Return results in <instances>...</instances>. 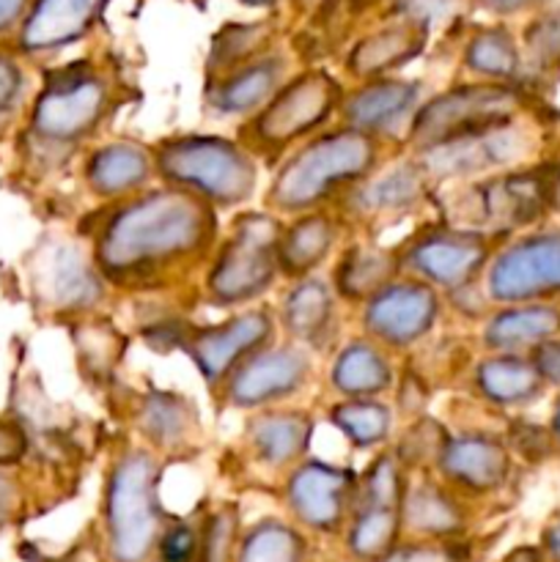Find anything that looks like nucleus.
Instances as JSON below:
<instances>
[{
  "label": "nucleus",
  "mask_w": 560,
  "mask_h": 562,
  "mask_svg": "<svg viewBox=\"0 0 560 562\" xmlns=\"http://www.w3.org/2000/svg\"><path fill=\"white\" fill-rule=\"evenodd\" d=\"M242 3H247V5H272L275 0H242Z\"/></svg>",
  "instance_id": "nucleus-54"
},
{
  "label": "nucleus",
  "mask_w": 560,
  "mask_h": 562,
  "mask_svg": "<svg viewBox=\"0 0 560 562\" xmlns=\"http://www.w3.org/2000/svg\"><path fill=\"white\" fill-rule=\"evenodd\" d=\"M234 514L228 510H220L217 516L209 519V532H206V558L209 562H225L231 549V538H234Z\"/></svg>",
  "instance_id": "nucleus-43"
},
{
  "label": "nucleus",
  "mask_w": 560,
  "mask_h": 562,
  "mask_svg": "<svg viewBox=\"0 0 560 562\" xmlns=\"http://www.w3.org/2000/svg\"><path fill=\"white\" fill-rule=\"evenodd\" d=\"M505 562H536V554L530 549H522V552H514Z\"/></svg>",
  "instance_id": "nucleus-51"
},
{
  "label": "nucleus",
  "mask_w": 560,
  "mask_h": 562,
  "mask_svg": "<svg viewBox=\"0 0 560 562\" xmlns=\"http://www.w3.org/2000/svg\"><path fill=\"white\" fill-rule=\"evenodd\" d=\"M527 55L538 66L560 64V14L544 16L527 31Z\"/></svg>",
  "instance_id": "nucleus-41"
},
{
  "label": "nucleus",
  "mask_w": 560,
  "mask_h": 562,
  "mask_svg": "<svg viewBox=\"0 0 560 562\" xmlns=\"http://www.w3.org/2000/svg\"><path fill=\"white\" fill-rule=\"evenodd\" d=\"M478 3H481L483 9L500 11V14H511V11L527 9V5L538 3V0H478Z\"/></svg>",
  "instance_id": "nucleus-50"
},
{
  "label": "nucleus",
  "mask_w": 560,
  "mask_h": 562,
  "mask_svg": "<svg viewBox=\"0 0 560 562\" xmlns=\"http://www.w3.org/2000/svg\"><path fill=\"white\" fill-rule=\"evenodd\" d=\"M22 71L11 58L0 55V115L20 102Z\"/></svg>",
  "instance_id": "nucleus-44"
},
{
  "label": "nucleus",
  "mask_w": 560,
  "mask_h": 562,
  "mask_svg": "<svg viewBox=\"0 0 560 562\" xmlns=\"http://www.w3.org/2000/svg\"><path fill=\"white\" fill-rule=\"evenodd\" d=\"M434 467L448 486L494 492L508 477L511 453L492 434H448Z\"/></svg>",
  "instance_id": "nucleus-22"
},
{
  "label": "nucleus",
  "mask_w": 560,
  "mask_h": 562,
  "mask_svg": "<svg viewBox=\"0 0 560 562\" xmlns=\"http://www.w3.org/2000/svg\"><path fill=\"white\" fill-rule=\"evenodd\" d=\"M432 190L434 184L410 154L406 159H395L393 165L384 162L377 173L351 187L329 209L338 214L344 228L346 223L373 228V225H388L390 220L406 217L415 209H421V203L432 195Z\"/></svg>",
  "instance_id": "nucleus-16"
},
{
  "label": "nucleus",
  "mask_w": 560,
  "mask_h": 562,
  "mask_svg": "<svg viewBox=\"0 0 560 562\" xmlns=\"http://www.w3.org/2000/svg\"><path fill=\"white\" fill-rule=\"evenodd\" d=\"M475 393L492 406H525L536 401L544 390V379L530 357L522 355H489L472 368Z\"/></svg>",
  "instance_id": "nucleus-31"
},
{
  "label": "nucleus",
  "mask_w": 560,
  "mask_h": 562,
  "mask_svg": "<svg viewBox=\"0 0 560 562\" xmlns=\"http://www.w3.org/2000/svg\"><path fill=\"white\" fill-rule=\"evenodd\" d=\"M313 423L302 409H258L247 417L245 445L256 456L258 464L269 470H294L311 445Z\"/></svg>",
  "instance_id": "nucleus-25"
},
{
  "label": "nucleus",
  "mask_w": 560,
  "mask_h": 562,
  "mask_svg": "<svg viewBox=\"0 0 560 562\" xmlns=\"http://www.w3.org/2000/svg\"><path fill=\"white\" fill-rule=\"evenodd\" d=\"M560 335V307L549 302H519L500 305L497 313L486 318L481 344L486 351L522 355Z\"/></svg>",
  "instance_id": "nucleus-29"
},
{
  "label": "nucleus",
  "mask_w": 560,
  "mask_h": 562,
  "mask_svg": "<svg viewBox=\"0 0 560 562\" xmlns=\"http://www.w3.org/2000/svg\"><path fill=\"white\" fill-rule=\"evenodd\" d=\"M275 335H278L275 313L264 305H247L220 324H203V327L192 324L181 349L198 368L206 387L217 393L220 384L231 376V371L250 355H256L258 349L272 344Z\"/></svg>",
  "instance_id": "nucleus-15"
},
{
  "label": "nucleus",
  "mask_w": 560,
  "mask_h": 562,
  "mask_svg": "<svg viewBox=\"0 0 560 562\" xmlns=\"http://www.w3.org/2000/svg\"><path fill=\"white\" fill-rule=\"evenodd\" d=\"M280 231L283 217L267 209L236 214L203 269V300L223 311L264 300L280 280Z\"/></svg>",
  "instance_id": "nucleus-5"
},
{
  "label": "nucleus",
  "mask_w": 560,
  "mask_h": 562,
  "mask_svg": "<svg viewBox=\"0 0 560 562\" xmlns=\"http://www.w3.org/2000/svg\"><path fill=\"white\" fill-rule=\"evenodd\" d=\"M121 108V82L91 60H77L47 77L31 113V130L53 148H77L102 132Z\"/></svg>",
  "instance_id": "nucleus-6"
},
{
  "label": "nucleus",
  "mask_w": 560,
  "mask_h": 562,
  "mask_svg": "<svg viewBox=\"0 0 560 562\" xmlns=\"http://www.w3.org/2000/svg\"><path fill=\"white\" fill-rule=\"evenodd\" d=\"M530 360L533 366L538 368L544 382L560 387V340L552 338L547 340V344L536 346V349L530 351Z\"/></svg>",
  "instance_id": "nucleus-45"
},
{
  "label": "nucleus",
  "mask_w": 560,
  "mask_h": 562,
  "mask_svg": "<svg viewBox=\"0 0 560 562\" xmlns=\"http://www.w3.org/2000/svg\"><path fill=\"white\" fill-rule=\"evenodd\" d=\"M272 49V25L269 22H250V25H225L212 38V49L206 58V80L217 77L234 66L267 55Z\"/></svg>",
  "instance_id": "nucleus-36"
},
{
  "label": "nucleus",
  "mask_w": 560,
  "mask_h": 562,
  "mask_svg": "<svg viewBox=\"0 0 560 562\" xmlns=\"http://www.w3.org/2000/svg\"><path fill=\"white\" fill-rule=\"evenodd\" d=\"M27 434L16 423L0 420V467L14 464L25 456Z\"/></svg>",
  "instance_id": "nucleus-46"
},
{
  "label": "nucleus",
  "mask_w": 560,
  "mask_h": 562,
  "mask_svg": "<svg viewBox=\"0 0 560 562\" xmlns=\"http://www.w3.org/2000/svg\"><path fill=\"white\" fill-rule=\"evenodd\" d=\"M338 302L333 283L318 274L289 280L275 316L278 329L285 340L305 346L307 351L324 349L338 333Z\"/></svg>",
  "instance_id": "nucleus-21"
},
{
  "label": "nucleus",
  "mask_w": 560,
  "mask_h": 562,
  "mask_svg": "<svg viewBox=\"0 0 560 562\" xmlns=\"http://www.w3.org/2000/svg\"><path fill=\"white\" fill-rule=\"evenodd\" d=\"M159 184L179 187L214 209L245 206L258 190V159L236 137L173 135L154 143Z\"/></svg>",
  "instance_id": "nucleus-3"
},
{
  "label": "nucleus",
  "mask_w": 560,
  "mask_h": 562,
  "mask_svg": "<svg viewBox=\"0 0 560 562\" xmlns=\"http://www.w3.org/2000/svg\"><path fill=\"white\" fill-rule=\"evenodd\" d=\"M401 274L399 250L395 247L373 245V241H355L340 252L333 267V289L340 302L362 305L368 296L377 294Z\"/></svg>",
  "instance_id": "nucleus-30"
},
{
  "label": "nucleus",
  "mask_w": 560,
  "mask_h": 562,
  "mask_svg": "<svg viewBox=\"0 0 560 562\" xmlns=\"http://www.w3.org/2000/svg\"><path fill=\"white\" fill-rule=\"evenodd\" d=\"M519 108L522 97L516 93V88H511V82H461L448 91L434 93L432 99H423L410 130H406L404 143L412 154H417L437 143L514 121L519 115Z\"/></svg>",
  "instance_id": "nucleus-9"
},
{
  "label": "nucleus",
  "mask_w": 560,
  "mask_h": 562,
  "mask_svg": "<svg viewBox=\"0 0 560 562\" xmlns=\"http://www.w3.org/2000/svg\"><path fill=\"white\" fill-rule=\"evenodd\" d=\"M294 71H289V58L278 49L234 66L217 77H209L203 88V104L214 119H242L256 113L269 102L275 91L283 86Z\"/></svg>",
  "instance_id": "nucleus-20"
},
{
  "label": "nucleus",
  "mask_w": 560,
  "mask_h": 562,
  "mask_svg": "<svg viewBox=\"0 0 560 562\" xmlns=\"http://www.w3.org/2000/svg\"><path fill=\"white\" fill-rule=\"evenodd\" d=\"M357 477L344 467L324 461H300L285 483L291 514L313 530H333L355 505Z\"/></svg>",
  "instance_id": "nucleus-19"
},
{
  "label": "nucleus",
  "mask_w": 560,
  "mask_h": 562,
  "mask_svg": "<svg viewBox=\"0 0 560 562\" xmlns=\"http://www.w3.org/2000/svg\"><path fill=\"white\" fill-rule=\"evenodd\" d=\"M393 406L382 398H344L329 409V423L360 450L382 448L393 434Z\"/></svg>",
  "instance_id": "nucleus-34"
},
{
  "label": "nucleus",
  "mask_w": 560,
  "mask_h": 562,
  "mask_svg": "<svg viewBox=\"0 0 560 562\" xmlns=\"http://www.w3.org/2000/svg\"><path fill=\"white\" fill-rule=\"evenodd\" d=\"M404 492V464L395 453H382L373 459L366 475L357 477L351 508H401Z\"/></svg>",
  "instance_id": "nucleus-37"
},
{
  "label": "nucleus",
  "mask_w": 560,
  "mask_h": 562,
  "mask_svg": "<svg viewBox=\"0 0 560 562\" xmlns=\"http://www.w3.org/2000/svg\"><path fill=\"white\" fill-rule=\"evenodd\" d=\"M340 231L344 223L329 206L283 220L278 241L280 278L300 280L316 274L338 247Z\"/></svg>",
  "instance_id": "nucleus-24"
},
{
  "label": "nucleus",
  "mask_w": 560,
  "mask_h": 562,
  "mask_svg": "<svg viewBox=\"0 0 560 562\" xmlns=\"http://www.w3.org/2000/svg\"><path fill=\"white\" fill-rule=\"evenodd\" d=\"M503 236L459 228L450 223L426 225L399 245L401 274L423 280L437 291H467L486 272Z\"/></svg>",
  "instance_id": "nucleus-10"
},
{
  "label": "nucleus",
  "mask_w": 560,
  "mask_h": 562,
  "mask_svg": "<svg viewBox=\"0 0 560 562\" xmlns=\"http://www.w3.org/2000/svg\"><path fill=\"white\" fill-rule=\"evenodd\" d=\"M549 547H552V552L560 558V525L549 530Z\"/></svg>",
  "instance_id": "nucleus-52"
},
{
  "label": "nucleus",
  "mask_w": 560,
  "mask_h": 562,
  "mask_svg": "<svg viewBox=\"0 0 560 562\" xmlns=\"http://www.w3.org/2000/svg\"><path fill=\"white\" fill-rule=\"evenodd\" d=\"M27 0H0V31L14 25L22 14H25Z\"/></svg>",
  "instance_id": "nucleus-49"
},
{
  "label": "nucleus",
  "mask_w": 560,
  "mask_h": 562,
  "mask_svg": "<svg viewBox=\"0 0 560 562\" xmlns=\"http://www.w3.org/2000/svg\"><path fill=\"white\" fill-rule=\"evenodd\" d=\"M483 274L486 296L497 305L552 300L560 294V234H533L505 241Z\"/></svg>",
  "instance_id": "nucleus-14"
},
{
  "label": "nucleus",
  "mask_w": 560,
  "mask_h": 562,
  "mask_svg": "<svg viewBox=\"0 0 560 562\" xmlns=\"http://www.w3.org/2000/svg\"><path fill=\"white\" fill-rule=\"evenodd\" d=\"M33 285L38 302L77 316L97 313L108 300L110 289L91 252L69 239H53L38 250L33 263Z\"/></svg>",
  "instance_id": "nucleus-17"
},
{
  "label": "nucleus",
  "mask_w": 560,
  "mask_h": 562,
  "mask_svg": "<svg viewBox=\"0 0 560 562\" xmlns=\"http://www.w3.org/2000/svg\"><path fill=\"white\" fill-rule=\"evenodd\" d=\"M456 184L453 195L443 201L445 223L497 236L536 223L555 192L552 176L544 168H505Z\"/></svg>",
  "instance_id": "nucleus-8"
},
{
  "label": "nucleus",
  "mask_w": 560,
  "mask_h": 562,
  "mask_svg": "<svg viewBox=\"0 0 560 562\" xmlns=\"http://www.w3.org/2000/svg\"><path fill=\"white\" fill-rule=\"evenodd\" d=\"M135 423L141 437L157 450L184 448L201 431L195 404L184 395L165 393V390H152L143 395L141 406L135 409Z\"/></svg>",
  "instance_id": "nucleus-32"
},
{
  "label": "nucleus",
  "mask_w": 560,
  "mask_h": 562,
  "mask_svg": "<svg viewBox=\"0 0 560 562\" xmlns=\"http://www.w3.org/2000/svg\"><path fill=\"white\" fill-rule=\"evenodd\" d=\"M329 384L340 398H382L395 387L393 351L366 335L349 340L333 357Z\"/></svg>",
  "instance_id": "nucleus-28"
},
{
  "label": "nucleus",
  "mask_w": 560,
  "mask_h": 562,
  "mask_svg": "<svg viewBox=\"0 0 560 562\" xmlns=\"http://www.w3.org/2000/svg\"><path fill=\"white\" fill-rule=\"evenodd\" d=\"M530 135L514 121L472 132V135L453 137L437 143L432 148L412 154L423 173L434 187L443 181H470L478 176L497 173V170L516 168L530 154Z\"/></svg>",
  "instance_id": "nucleus-13"
},
{
  "label": "nucleus",
  "mask_w": 560,
  "mask_h": 562,
  "mask_svg": "<svg viewBox=\"0 0 560 562\" xmlns=\"http://www.w3.org/2000/svg\"><path fill=\"white\" fill-rule=\"evenodd\" d=\"M16 508V486L14 481H9L5 475H0V521H5L11 516V510Z\"/></svg>",
  "instance_id": "nucleus-48"
},
{
  "label": "nucleus",
  "mask_w": 560,
  "mask_h": 562,
  "mask_svg": "<svg viewBox=\"0 0 560 562\" xmlns=\"http://www.w3.org/2000/svg\"><path fill=\"white\" fill-rule=\"evenodd\" d=\"M448 431L432 417H417L404 437L399 439V448L393 450L401 464H437V456L443 450Z\"/></svg>",
  "instance_id": "nucleus-40"
},
{
  "label": "nucleus",
  "mask_w": 560,
  "mask_h": 562,
  "mask_svg": "<svg viewBox=\"0 0 560 562\" xmlns=\"http://www.w3.org/2000/svg\"><path fill=\"white\" fill-rule=\"evenodd\" d=\"M220 241L217 209L179 187L159 184L104 203L91 258L110 289L165 291L206 269Z\"/></svg>",
  "instance_id": "nucleus-1"
},
{
  "label": "nucleus",
  "mask_w": 560,
  "mask_h": 562,
  "mask_svg": "<svg viewBox=\"0 0 560 562\" xmlns=\"http://www.w3.org/2000/svg\"><path fill=\"white\" fill-rule=\"evenodd\" d=\"M552 437L560 442V404L555 406V417H552Z\"/></svg>",
  "instance_id": "nucleus-53"
},
{
  "label": "nucleus",
  "mask_w": 560,
  "mask_h": 562,
  "mask_svg": "<svg viewBox=\"0 0 560 562\" xmlns=\"http://www.w3.org/2000/svg\"><path fill=\"white\" fill-rule=\"evenodd\" d=\"M401 525L417 536H450L461 530V508L448 488L432 481L406 486L401 499Z\"/></svg>",
  "instance_id": "nucleus-33"
},
{
  "label": "nucleus",
  "mask_w": 560,
  "mask_h": 562,
  "mask_svg": "<svg viewBox=\"0 0 560 562\" xmlns=\"http://www.w3.org/2000/svg\"><path fill=\"white\" fill-rule=\"evenodd\" d=\"M311 376L313 357L305 346L291 344V340H283V344L272 340L245 362H239L231 376L220 384L217 395L231 409L258 412L296 398L311 384Z\"/></svg>",
  "instance_id": "nucleus-11"
},
{
  "label": "nucleus",
  "mask_w": 560,
  "mask_h": 562,
  "mask_svg": "<svg viewBox=\"0 0 560 562\" xmlns=\"http://www.w3.org/2000/svg\"><path fill=\"white\" fill-rule=\"evenodd\" d=\"M88 192L104 203L146 190L157 179L152 148L135 140H108L93 148L82 165Z\"/></svg>",
  "instance_id": "nucleus-23"
},
{
  "label": "nucleus",
  "mask_w": 560,
  "mask_h": 562,
  "mask_svg": "<svg viewBox=\"0 0 560 562\" xmlns=\"http://www.w3.org/2000/svg\"><path fill=\"white\" fill-rule=\"evenodd\" d=\"M390 140L351 126H327L280 159L264 209L278 217H296L333 206L340 195L388 162Z\"/></svg>",
  "instance_id": "nucleus-2"
},
{
  "label": "nucleus",
  "mask_w": 560,
  "mask_h": 562,
  "mask_svg": "<svg viewBox=\"0 0 560 562\" xmlns=\"http://www.w3.org/2000/svg\"><path fill=\"white\" fill-rule=\"evenodd\" d=\"M346 86L324 69H305L291 75L267 104L247 115L236 140L258 159L278 162L291 148L338 121Z\"/></svg>",
  "instance_id": "nucleus-4"
},
{
  "label": "nucleus",
  "mask_w": 560,
  "mask_h": 562,
  "mask_svg": "<svg viewBox=\"0 0 560 562\" xmlns=\"http://www.w3.org/2000/svg\"><path fill=\"white\" fill-rule=\"evenodd\" d=\"M443 313V291L423 280L399 274L362 302V335L388 351H406L434 333Z\"/></svg>",
  "instance_id": "nucleus-12"
},
{
  "label": "nucleus",
  "mask_w": 560,
  "mask_h": 562,
  "mask_svg": "<svg viewBox=\"0 0 560 562\" xmlns=\"http://www.w3.org/2000/svg\"><path fill=\"white\" fill-rule=\"evenodd\" d=\"M461 64L478 80L511 82L522 69V53L514 36L503 27H483L467 42Z\"/></svg>",
  "instance_id": "nucleus-35"
},
{
  "label": "nucleus",
  "mask_w": 560,
  "mask_h": 562,
  "mask_svg": "<svg viewBox=\"0 0 560 562\" xmlns=\"http://www.w3.org/2000/svg\"><path fill=\"white\" fill-rule=\"evenodd\" d=\"M401 530V508H355L349 547L357 558L379 560L393 549Z\"/></svg>",
  "instance_id": "nucleus-38"
},
{
  "label": "nucleus",
  "mask_w": 560,
  "mask_h": 562,
  "mask_svg": "<svg viewBox=\"0 0 560 562\" xmlns=\"http://www.w3.org/2000/svg\"><path fill=\"white\" fill-rule=\"evenodd\" d=\"M163 464L148 448H126L104 477V527L110 558L143 562L163 532L157 486Z\"/></svg>",
  "instance_id": "nucleus-7"
},
{
  "label": "nucleus",
  "mask_w": 560,
  "mask_h": 562,
  "mask_svg": "<svg viewBox=\"0 0 560 562\" xmlns=\"http://www.w3.org/2000/svg\"><path fill=\"white\" fill-rule=\"evenodd\" d=\"M379 562H448V554L439 549H401V552H388Z\"/></svg>",
  "instance_id": "nucleus-47"
},
{
  "label": "nucleus",
  "mask_w": 560,
  "mask_h": 562,
  "mask_svg": "<svg viewBox=\"0 0 560 562\" xmlns=\"http://www.w3.org/2000/svg\"><path fill=\"white\" fill-rule=\"evenodd\" d=\"M423 47H426V25L404 16V20H395L362 36L351 47L346 69L357 82L371 80V77H388L410 64L412 58H417Z\"/></svg>",
  "instance_id": "nucleus-27"
},
{
  "label": "nucleus",
  "mask_w": 560,
  "mask_h": 562,
  "mask_svg": "<svg viewBox=\"0 0 560 562\" xmlns=\"http://www.w3.org/2000/svg\"><path fill=\"white\" fill-rule=\"evenodd\" d=\"M110 0H36L22 25L20 44L27 53H55L88 36Z\"/></svg>",
  "instance_id": "nucleus-26"
},
{
  "label": "nucleus",
  "mask_w": 560,
  "mask_h": 562,
  "mask_svg": "<svg viewBox=\"0 0 560 562\" xmlns=\"http://www.w3.org/2000/svg\"><path fill=\"white\" fill-rule=\"evenodd\" d=\"M159 552H163V562H190L195 554L198 538L195 530L187 525H173L170 530L159 532Z\"/></svg>",
  "instance_id": "nucleus-42"
},
{
  "label": "nucleus",
  "mask_w": 560,
  "mask_h": 562,
  "mask_svg": "<svg viewBox=\"0 0 560 562\" xmlns=\"http://www.w3.org/2000/svg\"><path fill=\"white\" fill-rule=\"evenodd\" d=\"M423 104V82L404 77H371L346 88L338 121L382 140L404 137Z\"/></svg>",
  "instance_id": "nucleus-18"
},
{
  "label": "nucleus",
  "mask_w": 560,
  "mask_h": 562,
  "mask_svg": "<svg viewBox=\"0 0 560 562\" xmlns=\"http://www.w3.org/2000/svg\"><path fill=\"white\" fill-rule=\"evenodd\" d=\"M302 538L280 521H261L242 541L239 562H300Z\"/></svg>",
  "instance_id": "nucleus-39"
}]
</instances>
